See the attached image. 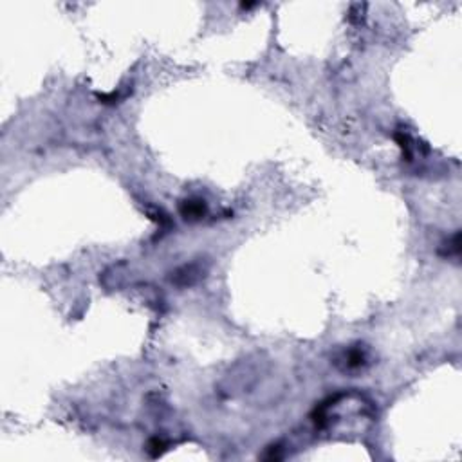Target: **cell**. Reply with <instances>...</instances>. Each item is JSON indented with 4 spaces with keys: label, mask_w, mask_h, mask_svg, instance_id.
Wrapping results in <instances>:
<instances>
[{
    "label": "cell",
    "mask_w": 462,
    "mask_h": 462,
    "mask_svg": "<svg viewBox=\"0 0 462 462\" xmlns=\"http://www.w3.org/2000/svg\"><path fill=\"white\" fill-rule=\"evenodd\" d=\"M184 206L182 208V215H184L186 219L188 217H202V213H204V204H202V201H186Z\"/></svg>",
    "instance_id": "cell-1"
}]
</instances>
